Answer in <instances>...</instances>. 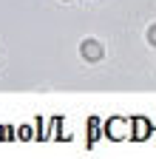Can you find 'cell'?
<instances>
[{
  "mask_svg": "<svg viewBox=\"0 0 156 159\" xmlns=\"http://www.w3.org/2000/svg\"><path fill=\"white\" fill-rule=\"evenodd\" d=\"M80 54H82V60H88V63H100L105 51H102V46L96 43V40H82Z\"/></svg>",
  "mask_w": 156,
  "mask_h": 159,
  "instance_id": "obj_1",
  "label": "cell"
},
{
  "mask_svg": "<svg viewBox=\"0 0 156 159\" xmlns=\"http://www.w3.org/2000/svg\"><path fill=\"white\" fill-rule=\"evenodd\" d=\"M148 43H150V46H156V23L148 29Z\"/></svg>",
  "mask_w": 156,
  "mask_h": 159,
  "instance_id": "obj_2",
  "label": "cell"
}]
</instances>
